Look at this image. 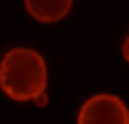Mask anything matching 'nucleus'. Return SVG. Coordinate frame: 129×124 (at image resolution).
Here are the masks:
<instances>
[{
	"label": "nucleus",
	"mask_w": 129,
	"mask_h": 124,
	"mask_svg": "<svg viewBox=\"0 0 129 124\" xmlns=\"http://www.w3.org/2000/svg\"><path fill=\"white\" fill-rule=\"evenodd\" d=\"M46 88V63L39 51L17 46L0 61V90L17 102L37 100Z\"/></svg>",
	"instance_id": "1"
},
{
	"label": "nucleus",
	"mask_w": 129,
	"mask_h": 124,
	"mask_svg": "<svg viewBox=\"0 0 129 124\" xmlns=\"http://www.w3.org/2000/svg\"><path fill=\"white\" fill-rule=\"evenodd\" d=\"M78 124H129V109L122 97L100 93L83 102L78 109Z\"/></svg>",
	"instance_id": "2"
},
{
	"label": "nucleus",
	"mask_w": 129,
	"mask_h": 124,
	"mask_svg": "<svg viewBox=\"0 0 129 124\" xmlns=\"http://www.w3.org/2000/svg\"><path fill=\"white\" fill-rule=\"evenodd\" d=\"M71 5H73V0H24L27 12L37 22H46V24L63 20L71 10Z\"/></svg>",
	"instance_id": "3"
},
{
	"label": "nucleus",
	"mask_w": 129,
	"mask_h": 124,
	"mask_svg": "<svg viewBox=\"0 0 129 124\" xmlns=\"http://www.w3.org/2000/svg\"><path fill=\"white\" fill-rule=\"evenodd\" d=\"M122 56L127 58V63H129V34H127V39H124V44H122Z\"/></svg>",
	"instance_id": "4"
},
{
	"label": "nucleus",
	"mask_w": 129,
	"mask_h": 124,
	"mask_svg": "<svg viewBox=\"0 0 129 124\" xmlns=\"http://www.w3.org/2000/svg\"><path fill=\"white\" fill-rule=\"evenodd\" d=\"M34 102H37V105H46V95H39Z\"/></svg>",
	"instance_id": "5"
}]
</instances>
